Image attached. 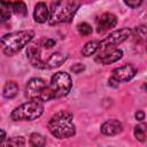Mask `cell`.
Returning a JSON list of instances; mask_svg holds the SVG:
<instances>
[{
	"label": "cell",
	"mask_w": 147,
	"mask_h": 147,
	"mask_svg": "<svg viewBox=\"0 0 147 147\" xmlns=\"http://www.w3.org/2000/svg\"><path fill=\"white\" fill-rule=\"evenodd\" d=\"M72 119L74 116L70 111L60 110L51 117L48 122V130L55 138H70L76 133V126Z\"/></svg>",
	"instance_id": "obj_1"
},
{
	"label": "cell",
	"mask_w": 147,
	"mask_h": 147,
	"mask_svg": "<svg viewBox=\"0 0 147 147\" xmlns=\"http://www.w3.org/2000/svg\"><path fill=\"white\" fill-rule=\"evenodd\" d=\"M34 37V32L31 30L16 31L7 33L1 38L2 52L7 55H13L20 52L24 46H26Z\"/></svg>",
	"instance_id": "obj_2"
},
{
	"label": "cell",
	"mask_w": 147,
	"mask_h": 147,
	"mask_svg": "<svg viewBox=\"0 0 147 147\" xmlns=\"http://www.w3.org/2000/svg\"><path fill=\"white\" fill-rule=\"evenodd\" d=\"M79 3L75 0H55L52 3L51 15H49V24H60L63 22H69L74 14L76 13Z\"/></svg>",
	"instance_id": "obj_3"
},
{
	"label": "cell",
	"mask_w": 147,
	"mask_h": 147,
	"mask_svg": "<svg viewBox=\"0 0 147 147\" xmlns=\"http://www.w3.org/2000/svg\"><path fill=\"white\" fill-rule=\"evenodd\" d=\"M25 94L30 100H38L41 102L49 101L56 98V94L51 86L42 78H32L28 82Z\"/></svg>",
	"instance_id": "obj_4"
},
{
	"label": "cell",
	"mask_w": 147,
	"mask_h": 147,
	"mask_svg": "<svg viewBox=\"0 0 147 147\" xmlns=\"http://www.w3.org/2000/svg\"><path fill=\"white\" fill-rule=\"evenodd\" d=\"M44 113V105L38 100H30L18 107H16L10 117L13 121H33L41 116Z\"/></svg>",
	"instance_id": "obj_5"
},
{
	"label": "cell",
	"mask_w": 147,
	"mask_h": 147,
	"mask_svg": "<svg viewBox=\"0 0 147 147\" xmlns=\"http://www.w3.org/2000/svg\"><path fill=\"white\" fill-rule=\"evenodd\" d=\"M51 86L53 87V90L56 94V98L57 96H64L71 90V86H72L71 77L67 72L59 71L52 76Z\"/></svg>",
	"instance_id": "obj_6"
},
{
	"label": "cell",
	"mask_w": 147,
	"mask_h": 147,
	"mask_svg": "<svg viewBox=\"0 0 147 147\" xmlns=\"http://www.w3.org/2000/svg\"><path fill=\"white\" fill-rule=\"evenodd\" d=\"M131 33H132V31L129 28H123V29L115 30V31L110 32L103 40L100 41V49L108 48V47H115V46L119 45L121 42L126 40L131 36Z\"/></svg>",
	"instance_id": "obj_7"
},
{
	"label": "cell",
	"mask_w": 147,
	"mask_h": 147,
	"mask_svg": "<svg viewBox=\"0 0 147 147\" xmlns=\"http://www.w3.org/2000/svg\"><path fill=\"white\" fill-rule=\"evenodd\" d=\"M123 56V52L116 47H108L100 51V53L95 56L94 61L100 64H111L116 61H118Z\"/></svg>",
	"instance_id": "obj_8"
},
{
	"label": "cell",
	"mask_w": 147,
	"mask_h": 147,
	"mask_svg": "<svg viewBox=\"0 0 147 147\" xmlns=\"http://www.w3.org/2000/svg\"><path fill=\"white\" fill-rule=\"evenodd\" d=\"M136 69L131 65V64H124L119 68H116L115 70H113V75L111 77L114 79H116L118 83L122 82H129L131 80L134 76H136Z\"/></svg>",
	"instance_id": "obj_9"
},
{
	"label": "cell",
	"mask_w": 147,
	"mask_h": 147,
	"mask_svg": "<svg viewBox=\"0 0 147 147\" xmlns=\"http://www.w3.org/2000/svg\"><path fill=\"white\" fill-rule=\"evenodd\" d=\"M117 23V17L111 13L102 14L96 21V31L99 33H105L106 31L114 28Z\"/></svg>",
	"instance_id": "obj_10"
},
{
	"label": "cell",
	"mask_w": 147,
	"mask_h": 147,
	"mask_svg": "<svg viewBox=\"0 0 147 147\" xmlns=\"http://www.w3.org/2000/svg\"><path fill=\"white\" fill-rule=\"evenodd\" d=\"M123 125L117 119H108L101 125V132L106 136H116L122 132Z\"/></svg>",
	"instance_id": "obj_11"
},
{
	"label": "cell",
	"mask_w": 147,
	"mask_h": 147,
	"mask_svg": "<svg viewBox=\"0 0 147 147\" xmlns=\"http://www.w3.org/2000/svg\"><path fill=\"white\" fill-rule=\"evenodd\" d=\"M51 10L45 2H38L33 10V18L37 23H45L49 20Z\"/></svg>",
	"instance_id": "obj_12"
},
{
	"label": "cell",
	"mask_w": 147,
	"mask_h": 147,
	"mask_svg": "<svg viewBox=\"0 0 147 147\" xmlns=\"http://www.w3.org/2000/svg\"><path fill=\"white\" fill-rule=\"evenodd\" d=\"M65 61V55L62 53H53L52 55L48 56L47 61H46V69H53V68H57L60 67L63 62Z\"/></svg>",
	"instance_id": "obj_13"
},
{
	"label": "cell",
	"mask_w": 147,
	"mask_h": 147,
	"mask_svg": "<svg viewBox=\"0 0 147 147\" xmlns=\"http://www.w3.org/2000/svg\"><path fill=\"white\" fill-rule=\"evenodd\" d=\"M18 92V85L15 82H7L3 86L2 94L6 99H13Z\"/></svg>",
	"instance_id": "obj_14"
},
{
	"label": "cell",
	"mask_w": 147,
	"mask_h": 147,
	"mask_svg": "<svg viewBox=\"0 0 147 147\" xmlns=\"http://www.w3.org/2000/svg\"><path fill=\"white\" fill-rule=\"evenodd\" d=\"M99 48H100V41H98V40H91V41L86 42L83 46L82 54L84 56H91V55L95 54Z\"/></svg>",
	"instance_id": "obj_15"
},
{
	"label": "cell",
	"mask_w": 147,
	"mask_h": 147,
	"mask_svg": "<svg viewBox=\"0 0 147 147\" xmlns=\"http://www.w3.org/2000/svg\"><path fill=\"white\" fill-rule=\"evenodd\" d=\"M11 10L14 11V14H16L17 16H21V17H24L26 16L28 14V9H26V6L25 3L22 1V0H16L11 3Z\"/></svg>",
	"instance_id": "obj_16"
},
{
	"label": "cell",
	"mask_w": 147,
	"mask_h": 147,
	"mask_svg": "<svg viewBox=\"0 0 147 147\" xmlns=\"http://www.w3.org/2000/svg\"><path fill=\"white\" fill-rule=\"evenodd\" d=\"M132 34L137 41H139V42L146 41L147 40V26H145V25L136 26L134 30L132 31Z\"/></svg>",
	"instance_id": "obj_17"
},
{
	"label": "cell",
	"mask_w": 147,
	"mask_h": 147,
	"mask_svg": "<svg viewBox=\"0 0 147 147\" xmlns=\"http://www.w3.org/2000/svg\"><path fill=\"white\" fill-rule=\"evenodd\" d=\"M146 132H147V124L140 123V124L136 125V127H134V137H136L139 141H144V140H145Z\"/></svg>",
	"instance_id": "obj_18"
},
{
	"label": "cell",
	"mask_w": 147,
	"mask_h": 147,
	"mask_svg": "<svg viewBox=\"0 0 147 147\" xmlns=\"http://www.w3.org/2000/svg\"><path fill=\"white\" fill-rule=\"evenodd\" d=\"M30 144L36 147H41L46 145V138L40 133H32L30 137Z\"/></svg>",
	"instance_id": "obj_19"
},
{
	"label": "cell",
	"mask_w": 147,
	"mask_h": 147,
	"mask_svg": "<svg viewBox=\"0 0 147 147\" xmlns=\"http://www.w3.org/2000/svg\"><path fill=\"white\" fill-rule=\"evenodd\" d=\"M77 29H78L79 34H82V36H88V34L92 33V26L88 23H86V22L79 23L78 26H77Z\"/></svg>",
	"instance_id": "obj_20"
},
{
	"label": "cell",
	"mask_w": 147,
	"mask_h": 147,
	"mask_svg": "<svg viewBox=\"0 0 147 147\" xmlns=\"http://www.w3.org/2000/svg\"><path fill=\"white\" fill-rule=\"evenodd\" d=\"M24 145H25V140L23 137H13L8 139V142L6 144V146H14V147H20Z\"/></svg>",
	"instance_id": "obj_21"
},
{
	"label": "cell",
	"mask_w": 147,
	"mask_h": 147,
	"mask_svg": "<svg viewBox=\"0 0 147 147\" xmlns=\"http://www.w3.org/2000/svg\"><path fill=\"white\" fill-rule=\"evenodd\" d=\"M9 8H11V5H2V8H1V21L2 22L10 18V9Z\"/></svg>",
	"instance_id": "obj_22"
},
{
	"label": "cell",
	"mask_w": 147,
	"mask_h": 147,
	"mask_svg": "<svg viewBox=\"0 0 147 147\" xmlns=\"http://www.w3.org/2000/svg\"><path fill=\"white\" fill-rule=\"evenodd\" d=\"M124 3L130 8H137L142 3V0H124Z\"/></svg>",
	"instance_id": "obj_23"
},
{
	"label": "cell",
	"mask_w": 147,
	"mask_h": 147,
	"mask_svg": "<svg viewBox=\"0 0 147 147\" xmlns=\"http://www.w3.org/2000/svg\"><path fill=\"white\" fill-rule=\"evenodd\" d=\"M70 69H71V71H74L75 74H80L82 71L85 70V67H84L83 64H80V63H77V64H74Z\"/></svg>",
	"instance_id": "obj_24"
},
{
	"label": "cell",
	"mask_w": 147,
	"mask_h": 147,
	"mask_svg": "<svg viewBox=\"0 0 147 147\" xmlns=\"http://www.w3.org/2000/svg\"><path fill=\"white\" fill-rule=\"evenodd\" d=\"M108 84H109V86H111V87H118V86H119V83H118L116 79H114L113 77H110V78H109Z\"/></svg>",
	"instance_id": "obj_25"
},
{
	"label": "cell",
	"mask_w": 147,
	"mask_h": 147,
	"mask_svg": "<svg viewBox=\"0 0 147 147\" xmlns=\"http://www.w3.org/2000/svg\"><path fill=\"white\" fill-rule=\"evenodd\" d=\"M136 118H137V121H142L144 118H145V113L142 111V110H138L137 113H136Z\"/></svg>",
	"instance_id": "obj_26"
},
{
	"label": "cell",
	"mask_w": 147,
	"mask_h": 147,
	"mask_svg": "<svg viewBox=\"0 0 147 147\" xmlns=\"http://www.w3.org/2000/svg\"><path fill=\"white\" fill-rule=\"evenodd\" d=\"M5 140H6V133H5V131H3V130H1V139H0V144H1V145H3Z\"/></svg>",
	"instance_id": "obj_27"
},
{
	"label": "cell",
	"mask_w": 147,
	"mask_h": 147,
	"mask_svg": "<svg viewBox=\"0 0 147 147\" xmlns=\"http://www.w3.org/2000/svg\"><path fill=\"white\" fill-rule=\"evenodd\" d=\"M1 5H9V0H1Z\"/></svg>",
	"instance_id": "obj_28"
},
{
	"label": "cell",
	"mask_w": 147,
	"mask_h": 147,
	"mask_svg": "<svg viewBox=\"0 0 147 147\" xmlns=\"http://www.w3.org/2000/svg\"><path fill=\"white\" fill-rule=\"evenodd\" d=\"M142 87H144V88H147V85H144Z\"/></svg>",
	"instance_id": "obj_29"
}]
</instances>
